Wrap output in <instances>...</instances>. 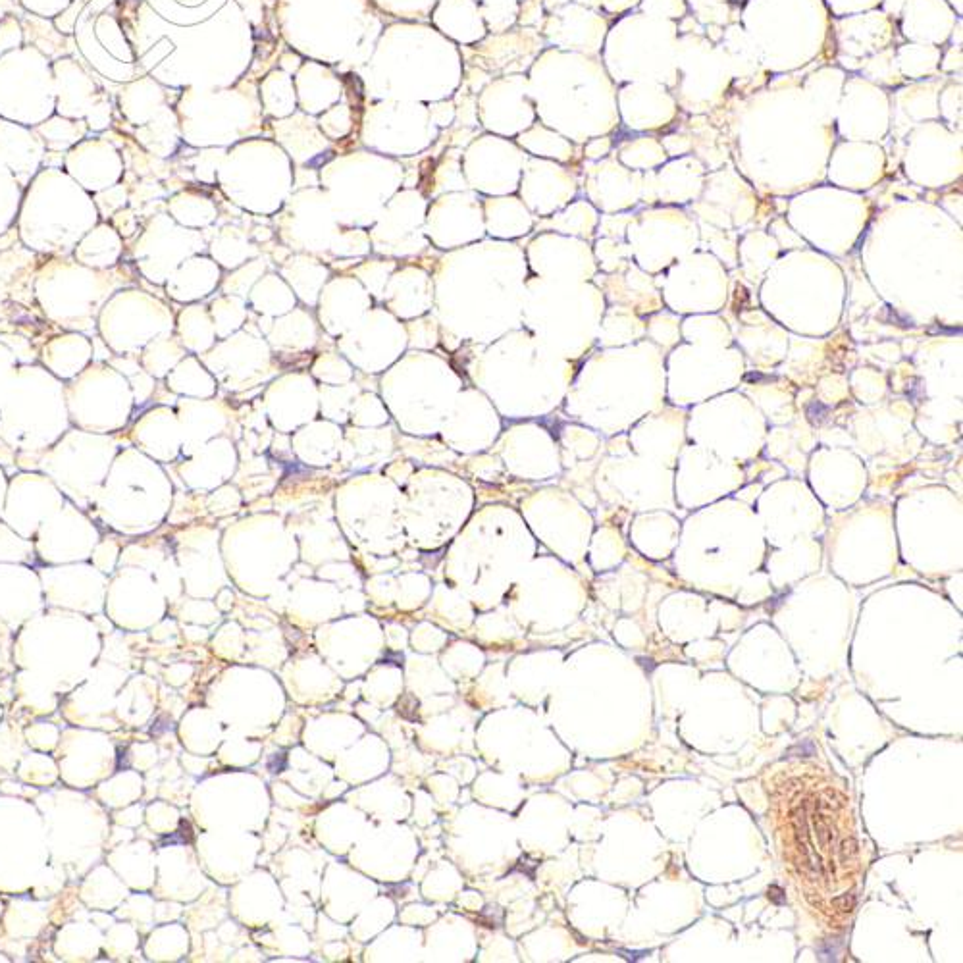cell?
<instances>
[{"mask_svg":"<svg viewBox=\"0 0 963 963\" xmlns=\"http://www.w3.org/2000/svg\"><path fill=\"white\" fill-rule=\"evenodd\" d=\"M769 898H771V900H775V902H779V904L784 902V896H782L781 888H779V886H771V888H769Z\"/></svg>","mask_w":963,"mask_h":963,"instance_id":"9a60e30c","label":"cell"},{"mask_svg":"<svg viewBox=\"0 0 963 963\" xmlns=\"http://www.w3.org/2000/svg\"><path fill=\"white\" fill-rule=\"evenodd\" d=\"M395 270V262L393 261H372L366 262L363 266H359L355 270V274L359 276V280L366 284V289L372 293V295H380L384 291V287L388 284V280L391 278Z\"/></svg>","mask_w":963,"mask_h":963,"instance_id":"7c38bea8","label":"cell"},{"mask_svg":"<svg viewBox=\"0 0 963 963\" xmlns=\"http://www.w3.org/2000/svg\"><path fill=\"white\" fill-rule=\"evenodd\" d=\"M237 507H239V495L232 486H222L216 492H212L209 497V509L212 513L224 515V513L235 511Z\"/></svg>","mask_w":963,"mask_h":963,"instance_id":"4fadbf2b","label":"cell"},{"mask_svg":"<svg viewBox=\"0 0 963 963\" xmlns=\"http://www.w3.org/2000/svg\"><path fill=\"white\" fill-rule=\"evenodd\" d=\"M270 343L276 349H289L293 351V336L301 338L309 347L316 343V328H314L313 318L303 311H289L286 316L274 322V326L266 332Z\"/></svg>","mask_w":963,"mask_h":963,"instance_id":"ba28073f","label":"cell"},{"mask_svg":"<svg viewBox=\"0 0 963 963\" xmlns=\"http://www.w3.org/2000/svg\"><path fill=\"white\" fill-rule=\"evenodd\" d=\"M326 447L341 451V430L332 422H314L295 436V451L307 465H332L339 455Z\"/></svg>","mask_w":963,"mask_h":963,"instance_id":"3957f363","label":"cell"},{"mask_svg":"<svg viewBox=\"0 0 963 963\" xmlns=\"http://www.w3.org/2000/svg\"><path fill=\"white\" fill-rule=\"evenodd\" d=\"M395 284L403 287L407 293L401 295H386L384 303H388L391 313L399 314L403 318L422 316L428 313L432 305V282L428 274L418 268H405L391 276Z\"/></svg>","mask_w":963,"mask_h":963,"instance_id":"7a4b0ae2","label":"cell"},{"mask_svg":"<svg viewBox=\"0 0 963 963\" xmlns=\"http://www.w3.org/2000/svg\"><path fill=\"white\" fill-rule=\"evenodd\" d=\"M168 295L176 301H197L207 297L220 282V268L210 259H191L168 276Z\"/></svg>","mask_w":963,"mask_h":963,"instance_id":"6da1fadb","label":"cell"},{"mask_svg":"<svg viewBox=\"0 0 963 963\" xmlns=\"http://www.w3.org/2000/svg\"><path fill=\"white\" fill-rule=\"evenodd\" d=\"M214 380L195 357H185L180 365L168 374V390L182 395L210 397L214 393Z\"/></svg>","mask_w":963,"mask_h":963,"instance_id":"52a82bcc","label":"cell"},{"mask_svg":"<svg viewBox=\"0 0 963 963\" xmlns=\"http://www.w3.org/2000/svg\"><path fill=\"white\" fill-rule=\"evenodd\" d=\"M609 147H611V141H609V139L598 141V143H596V147H590V149H588V157H603V155L609 151Z\"/></svg>","mask_w":963,"mask_h":963,"instance_id":"5bb4252c","label":"cell"},{"mask_svg":"<svg viewBox=\"0 0 963 963\" xmlns=\"http://www.w3.org/2000/svg\"><path fill=\"white\" fill-rule=\"evenodd\" d=\"M178 334L183 347L193 353H205L216 341L214 324L205 307H189L178 318Z\"/></svg>","mask_w":963,"mask_h":963,"instance_id":"5b68a950","label":"cell"},{"mask_svg":"<svg viewBox=\"0 0 963 963\" xmlns=\"http://www.w3.org/2000/svg\"><path fill=\"white\" fill-rule=\"evenodd\" d=\"M122 249L124 247L114 232L110 228H101L79 245L76 249V259L85 266L106 268L116 264L122 255Z\"/></svg>","mask_w":963,"mask_h":963,"instance_id":"8992f818","label":"cell"},{"mask_svg":"<svg viewBox=\"0 0 963 963\" xmlns=\"http://www.w3.org/2000/svg\"><path fill=\"white\" fill-rule=\"evenodd\" d=\"M216 338L224 339L235 330H239L247 318L243 297L226 295L212 301L209 309Z\"/></svg>","mask_w":963,"mask_h":963,"instance_id":"8fae6325","label":"cell"},{"mask_svg":"<svg viewBox=\"0 0 963 963\" xmlns=\"http://www.w3.org/2000/svg\"><path fill=\"white\" fill-rule=\"evenodd\" d=\"M282 282L278 276H266L264 282H259L257 287L251 291V301L255 311L266 314V316H276V314H286L295 307V295L289 291V287L280 289Z\"/></svg>","mask_w":963,"mask_h":963,"instance_id":"30bf717a","label":"cell"},{"mask_svg":"<svg viewBox=\"0 0 963 963\" xmlns=\"http://www.w3.org/2000/svg\"><path fill=\"white\" fill-rule=\"evenodd\" d=\"M282 274L291 289H295L297 297H301L307 305H316L318 291L328 280V268L318 264L311 257H291L286 261Z\"/></svg>","mask_w":963,"mask_h":963,"instance_id":"277c9868","label":"cell"},{"mask_svg":"<svg viewBox=\"0 0 963 963\" xmlns=\"http://www.w3.org/2000/svg\"><path fill=\"white\" fill-rule=\"evenodd\" d=\"M185 347H182L172 336L155 339L149 343L141 355V366L153 376L164 378L170 368H174L178 361H182Z\"/></svg>","mask_w":963,"mask_h":963,"instance_id":"9c48e42d","label":"cell"}]
</instances>
